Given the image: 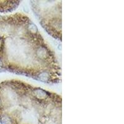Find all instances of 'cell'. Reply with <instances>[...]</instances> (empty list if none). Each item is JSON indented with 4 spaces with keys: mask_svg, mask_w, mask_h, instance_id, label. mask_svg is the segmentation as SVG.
Listing matches in <instances>:
<instances>
[{
    "mask_svg": "<svg viewBox=\"0 0 124 124\" xmlns=\"http://www.w3.org/2000/svg\"><path fill=\"white\" fill-rule=\"evenodd\" d=\"M41 25L52 37L61 41V1H31Z\"/></svg>",
    "mask_w": 124,
    "mask_h": 124,
    "instance_id": "obj_3",
    "label": "cell"
},
{
    "mask_svg": "<svg viewBox=\"0 0 124 124\" xmlns=\"http://www.w3.org/2000/svg\"><path fill=\"white\" fill-rule=\"evenodd\" d=\"M61 96L17 79L0 83L1 124H61Z\"/></svg>",
    "mask_w": 124,
    "mask_h": 124,
    "instance_id": "obj_2",
    "label": "cell"
},
{
    "mask_svg": "<svg viewBox=\"0 0 124 124\" xmlns=\"http://www.w3.org/2000/svg\"><path fill=\"white\" fill-rule=\"evenodd\" d=\"M20 1H0V12H11L19 6Z\"/></svg>",
    "mask_w": 124,
    "mask_h": 124,
    "instance_id": "obj_4",
    "label": "cell"
},
{
    "mask_svg": "<svg viewBox=\"0 0 124 124\" xmlns=\"http://www.w3.org/2000/svg\"><path fill=\"white\" fill-rule=\"evenodd\" d=\"M0 69L48 84L61 81L55 52L25 14L0 16Z\"/></svg>",
    "mask_w": 124,
    "mask_h": 124,
    "instance_id": "obj_1",
    "label": "cell"
}]
</instances>
